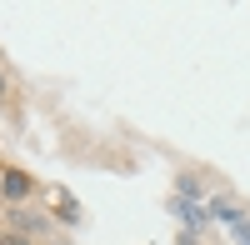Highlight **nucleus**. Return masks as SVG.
Returning <instances> with one entry per match:
<instances>
[{"mask_svg":"<svg viewBox=\"0 0 250 245\" xmlns=\"http://www.w3.org/2000/svg\"><path fill=\"white\" fill-rule=\"evenodd\" d=\"M230 240H235V245H250V220H245L240 230H230Z\"/></svg>","mask_w":250,"mask_h":245,"instance_id":"obj_6","label":"nucleus"},{"mask_svg":"<svg viewBox=\"0 0 250 245\" xmlns=\"http://www.w3.org/2000/svg\"><path fill=\"white\" fill-rule=\"evenodd\" d=\"M35 195V175L20 170V165H5L0 170V200H10V205H20V200Z\"/></svg>","mask_w":250,"mask_h":245,"instance_id":"obj_1","label":"nucleus"},{"mask_svg":"<svg viewBox=\"0 0 250 245\" xmlns=\"http://www.w3.org/2000/svg\"><path fill=\"white\" fill-rule=\"evenodd\" d=\"M0 245H25V240H15V235H0Z\"/></svg>","mask_w":250,"mask_h":245,"instance_id":"obj_8","label":"nucleus"},{"mask_svg":"<svg viewBox=\"0 0 250 245\" xmlns=\"http://www.w3.org/2000/svg\"><path fill=\"white\" fill-rule=\"evenodd\" d=\"M10 230H20V235H40V230H45V215H35V210H10Z\"/></svg>","mask_w":250,"mask_h":245,"instance_id":"obj_5","label":"nucleus"},{"mask_svg":"<svg viewBox=\"0 0 250 245\" xmlns=\"http://www.w3.org/2000/svg\"><path fill=\"white\" fill-rule=\"evenodd\" d=\"M205 210H210V220H215V225H225V230H240L245 225V205H240V200H230V195H210V200H205Z\"/></svg>","mask_w":250,"mask_h":245,"instance_id":"obj_2","label":"nucleus"},{"mask_svg":"<svg viewBox=\"0 0 250 245\" xmlns=\"http://www.w3.org/2000/svg\"><path fill=\"white\" fill-rule=\"evenodd\" d=\"M175 200H190V205H205V200H210L195 170H180V175H175Z\"/></svg>","mask_w":250,"mask_h":245,"instance_id":"obj_4","label":"nucleus"},{"mask_svg":"<svg viewBox=\"0 0 250 245\" xmlns=\"http://www.w3.org/2000/svg\"><path fill=\"white\" fill-rule=\"evenodd\" d=\"M175 245H200V235H185V230H175Z\"/></svg>","mask_w":250,"mask_h":245,"instance_id":"obj_7","label":"nucleus"},{"mask_svg":"<svg viewBox=\"0 0 250 245\" xmlns=\"http://www.w3.org/2000/svg\"><path fill=\"white\" fill-rule=\"evenodd\" d=\"M170 215L180 220L185 235H200L205 225H210V210H205V205H190V200H170Z\"/></svg>","mask_w":250,"mask_h":245,"instance_id":"obj_3","label":"nucleus"},{"mask_svg":"<svg viewBox=\"0 0 250 245\" xmlns=\"http://www.w3.org/2000/svg\"><path fill=\"white\" fill-rule=\"evenodd\" d=\"M0 100H5V80H0Z\"/></svg>","mask_w":250,"mask_h":245,"instance_id":"obj_9","label":"nucleus"}]
</instances>
